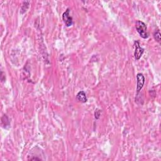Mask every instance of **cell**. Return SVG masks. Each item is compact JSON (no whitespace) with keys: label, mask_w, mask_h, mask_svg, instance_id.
Listing matches in <instances>:
<instances>
[{"label":"cell","mask_w":161,"mask_h":161,"mask_svg":"<svg viewBox=\"0 0 161 161\" xmlns=\"http://www.w3.org/2000/svg\"><path fill=\"white\" fill-rule=\"evenodd\" d=\"M30 1L23 2V4L21 6V9H20V13H21V14H23V13H25L27 11V10L29 9L30 6Z\"/></svg>","instance_id":"cell-6"},{"label":"cell","mask_w":161,"mask_h":161,"mask_svg":"<svg viewBox=\"0 0 161 161\" xmlns=\"http://www.w3.org/2000/svg\"><path fill=\"white\" fill-rule=\"evenodd\" d=\"M62 20L66 24V26L69 27L73 25V17L70 15V9L67 8L66 12H64L62 15Z\"/></svg>","instance_id":"cell-2"},{"label":"cell","mask_w":161,"mask_h":161,"mask_svg":"<svg viewBox=\"0 0 161 161\" xmlns=\"http://www.w3.org/2000/svg\"><path fill=\"white\" fill-rule=\"evenodd\" d=\"M30 160H40L41 159H39V158H38V157H34V158H32V159H30Z\"/></svg>","instance_id":"cell-9"},{"label":"cell","mask_w":161,"mask_h":161,"mask_svg":"<svg viewBox=\"0 0 161 161\" xmlns=\"http://www.w3.org/2000/svg\"><path fill=\"white\" fill-rule=\"evenodd\" d=\"M154 38L155 39L157 42H159V43H160V33L159 30H157L154 32L153 34Z\"/></svg>","instance_id":"cell-7"},{"label":"cell","mask_w":161,"mask_h":161,"mask_svg":"<svg viewBox=\"0 0 161 161\" xmlns=\"http://www.w3.org/2000/svg\"><path fill=\"white\" fill-rule=\"evenodd\" d=\"M137 92H139L143 88L145 83V77L143 74L138 73L137 75Z\"/></svg>","instance_id":"cell-4"},{"label":"cell","mask_w":161,"mask_h":161,"mask_svg":"<svg viewBox=\"0 0 161 161\" xmlns=\"http://www.w3.org/2000/svg\"><path fill=\"white\" fill-rule=\"evenodd\" d=\"M134 46H135V52H134L135 59L137 60H139L142 56L143 52H144V49H143L142 47H140V43L139 41H135Z\"/></svg>","instance_id":"cell-3"},{"label":"cell","mask_w":161,"mask_h":161,"mask_svg":"<svg viewBox=\"0 0 161 161\" xmlns=\"http://www.w3.org/2000/svg\"><path fill=\"white\" fill-rule=\"evenodd\" d=\"M135 27L140 37H142L143 39L148 38L149 33L147 32V28L145 23L138 20L135 23Z\"/></svg>","instance_id":"cell-1"},{"label":"cell","mask_w":161,"mask_h":161,"mask_svg":"<svg viewBox=\"0 0 161 161\" xmlns=\"http://www.w3.org/2000/svg\"><path fill=\"white\" fill-rule=\"evenodd\" d=\"M101 110L100 109H96L95 112H94V116H95V118L96 120H98L100 118V116L101 115Z\"/></svg>","instance_id":"cell-8"},{"label":"cell","mask_w":161,"mask_h":161,"mask_svg":"<svg viewBox=\"0 0 161 161\" xmlns=\"http://www.w3.org/2000/svg\"><path fill=\"white\" fill-rule=\"evenodd\" d=\"M76 100L79 102L83 103H84L88 101L86 95L84 91H81L78 92L76 94Z\"/></svg>","instance_id":"cell-5"}]
</instances>
